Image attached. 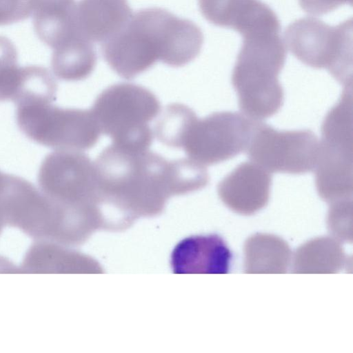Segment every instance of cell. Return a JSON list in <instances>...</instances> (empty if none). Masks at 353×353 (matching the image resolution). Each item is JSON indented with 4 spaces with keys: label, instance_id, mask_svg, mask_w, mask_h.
Returning <instances> with one entry per match:
<instances>
[{
    "label": "cell",
    "instance_id": "cell-20",
    "mask_svg": "<svg viewBox=\"0 0 353 353\" xmlns=\"http://www.w3.org/2000/svg\"><path fill=\"white\" fill-rule=\"evenodd\" d=\"M19 65L17 52L12 42L0 35V99L4 94Z\"/></svg>",
    "mask_w": 353,
    "mask_h": 353
},
{
    "label": "cell",
    "instance_id": "cell-6",
    "mask_svg": "<svg viewBox=\"0 0 353 353\" xmlns=\"http://www.w3.org/2000/svg\"><path fill=\"white\" fill-rule=\"evenodd\" d=\"M352 87L345 86L339 101L327 113L315 172L319 196L330 204L352 198Z\"/></svg>",
    "mask_w": 353,
    "mask_h": 353
},
{
    "label": "cell",
    "instance_id": "cell-23",
    "mask_svg": "<svg viewBox=\"0 0 353 353\" xmlns=\"http://www.w3.org/2000/svg\"><path fill=\"white\" fill-rule=\"evenodd\" d=\"M6 174L0 170V234L3 228L6 225L3 218V207H2V192L5 184Z\"/></svg>",
    "mask_w": 353,
    "mask_h": 353
},
{
    "label": "cell",
    "instance_id": "cell-22",
    "mask_svg": "<svg viewBox=\"0 0 353 353\" xmlns=\"http://www.w3.org/2000/svg\"><path fill=\"white\" fill-rule=\"evenodd\" d=\"M299 3L301 8L307 14L321 16L343 5H352V0H299Z\"/></svg>",
    "mask_w": 353,
    "mask_h": 353
},
{
    "label": "cell",
    "instance_id": "cell-18",
    "mask_svg": "<svg viewBox=\"0 0 353 353\" xmlns=\"http://www.w3.org/2000/svg\"><path fill=\"white\" fill-rule=\"evenodd\" d=\"M154 126V136L163 144L180 148L183 137L190 124L197 117L188 106L171 103L164 107Z\"/></svg>",
    "mask_w": 353,
    "mask_h": 353
},
{
    "label": "cell",
    "instance_id": "cell-4",
    "mask_svg": "<svg viewBox=\"0 0 353 353\" xmlns=\"http://www.w3.org/2000/svg\"><path fill=\"white\" fill-rule=\"evenodd\" d=\"M57 91L26 92L14 101L18 128L32 141L55 150H86L101 133L90 110L61 108Z\"/></svg>",
    "mask_w": 353,
    "mask_h": 353
},
{
    "label": "cell",
    "instance_id": "cell-14",
    "mask_svg": "<svg viewBox=\"0 0 353 353\" xmlns=\"http://www.w3.org/2000/svg\"><path fill=\"white\" fill-rule=\"evenodd\" d=\"M132 15L128 0H80L75 8L77 29L92 43L114 37Z\"/></svg>",
    "mask_w": 353,
    "mask_h": 353
},
{
    "label": "cell",
    "instance_id": "cell-16",
    "mask_svg": "<svg viewBox=\"0 0 353 353\" xmlns=\"http://www.w3.org/2000/svg\"><path fill=\"white\" fill-rule=\"evenodd\" d=\"M347 257L339 240L318 237L301 245L295 252L293 272L296 274H333L347 265Z\"/></svg>",
    "mask_w": 353,
    "mask_h": 353
},
{
    "label": "cell",
    "instance_id": "cell-13",
    "mask_svg": "<svg viewBox=\"0 0 353 353\" xmlns=\"http://www.w3.org/2000/svg\"><path fill=\"white\" fill-rule=\"evenodd\" d=\"M232 253L216 234L192 236L174 248L171 265L176 274H227Z\"/></svg>",
    "mask_w": 353,
    "mask_h": 353
},
{
    "label": "cell",
    "instance_id": "cell-9",
    "mask_svg": "<svg viewBox=\"0 0 353 353\" xmlns=\"http://www.w3.org/2000/svg\"><path fill=\"white\" fill-rule=\"evenodd\" d=\"M253 119L236 112H214L190 124L181 148L189 159L203 165H212L245 152Z\"/></svg>",
    "mask_w": 353,
    "mask_h": 353
},
{
    "label": "cell",
    "instance_id": "cell-19",
    "mask_svg": "<svg viewBox=\"0 0 353 353\" xmlns=\"http://www.w3.org/2000/svg\"><path fill=\"white\" fill-rule=\"evenodd\" d=\"M329 230L339 241H352V199L330 204L327 215Z\"/></svg>",
    "mask_w": 353,
    "mask_h": 353
},
{
    "label": "cell",
    "instance_id": "cell-15",
    "mask_svg": "<svg viewBox=\"0 0 353 353\" xmlns=\"http://www.w3.org/2000/svg\"><path fill=\"white\" fill-rule=\"evenodd\" d=\"M244 270L249 274L285 273L291 261V250L281 238L257 233L244 245Z\"/></svg>",
    "mask_w": 353,
    "mask_h": 353
},
{
    "label": "cell",
    "instance_id": "cell-12",
    "mask_svg": "<svg viewBox=\"0 0 353 353\" xmlns=\"http://www.w3.org/2000/svg\"><path fill=\"white\" fill-rule=\"evenodd\" d=\"M272 181V173L252 161H245L219 183L217 192L232 211L252 215L268 205Z\"/></svg>",
    "mask_w": 353,
    "mask_h": 353
},
{
    "label": "cell",
    "instance_id": "cell-5",
    "mask_svg": "<svg viewBox=\"0 0 353 353\" xmlns=\"http://www.w3.org/2000/svg\"><path fill=\"white\" fill-rule=\"evenodd\" d=\"M160 109V101L151 90L132 83H118L104 89L90 110L101 133L109 136L112 144L146 150L154 138L149 124Z\"/></svg>",
    "mask_w": 353,
    "mask_h": 353
},
{
    "label": "cell",
    "instance_id": "cell-21",
    "mask_svg": "<svg viewBox=\"0 0 353 353\" xmlns=\"http://www.w3.org/2000/svg\"><path fill=\"white\" fill-rule=\"evenodd\" d=\"M34 0H0V26L12 24L32 14Z\"/></svg>",
    "mask_w": 353,
    "mask_h": 353
},
{
    "label": "cell",
    "instance_id": "cell-1",
    "mask_svg": "<svg viewBox=\"0 0 353 353\" xmlns=\"http://www.w3.org/2000/svg\"><path fill=\"white\" fill-rule=\"evenodd\" d=\"M94 163L103 197L142 210H160L171 195L201 190L209 182L206 168L192 159L168 160L149 150L112 144Z\"/></svg>",
    "mask_w": 353,
    "mask_h": 353
},
{
    "label": "cell",
    "instance_id": "cell-8",
    "mask_svg": "<svg viewBox=\"0 0 353 353\" xmlns=\"http://www.w3.org/2000/svg\"><path fill=\"white\" fill-rule=\"evenodd\" d=\"M319 142L309 130L279 131L254 120L246 153L270 173L302 174L314 170Z\"/></svg>",
    "mask_w": 353,
    "mask_h": 353
},
{
    "label": "cell",
    "instance_id": "cell-7",
    "mask_svg": "<svg viewBox=\"0 0 353 353\" xmlns=\"http://www.w3.org/2000/svg\"><path fill=\"white\" fill-rule=\"evenodd\" d=\"M290 52L303 63L326 69L344 86L352 85V19L330 26L314 17L291 23L284 33Z\"/></svg>",
    "mask_w": 353,
    "mask_h": 353
},
{
    "label": "cell",
    "instance_id": "cell-3",
    "mask_svg": "<svg viewBox=\"0 0 353 353\" xmlns=\"http://www.w3.org/2000/svg\"><path fill=\"white\" fill-rule=\"evenodd\" d=\"M279 33L243 37L232 83L241 112L253 120L273 116L283 103L284 92L279 75L285 62L286 50Z\"/></svg>",
    "mask_w": 353,
    "mask_h": 353
},
{
    "label": "cell",
    "instance_id": "cell-10",
    "mask_svg": "<svg viewBox=\"0 0 353 353\" xmlns=\"http://www.w3.org/2000/svg\"><path fill=\"white\" fill-rule=\"evenodd\" d=\"M37 181L46 197L65 208H83L100 197L94 163L80 151L49 153L39 167Z\"/></svg>",
    "mask_w": 353,
    "mask_h": 353
},
{
    "label": "cell",
    "instance_id": "cell-2",
    "mask_svg": "<svg viewBox=\"0 0 353 353\" xmlns=\"http://www.w3.org/2000/svg\"><path fill=\"white\" fill-rule=\"evenodd\" d=\"M203 43L200 28L161 8H147L133 14L114 37L101 43L104 60L125 79H132L159 61L182 67L199 54Z\"/></svg>",
    "mask_w": 353,
    "mask_h": 353
},
{
    "label": "cell",
    "instance_id": "cell-11",
    "mask_svg": "<svg viewBox=\"0 0 353 353\" xmlns=\"http://www.w3.org/2000/svg\"><path fill=\"white\" fill-rule=\"evenodd\" d=\"M199 10L210 23L234 30L243 36L280 32L279 19L261 0H198Z\"/></svg>",
    "mask_w": 353,
    "mask_h": 353
},
{
    "label": "cell",
    "instance_id": "cell-17",
    "mask_svg": "<svg viewBox=\"0 0 353 353\" xmlns=\"http://www.w3.org/2000/svg\"><path fill=\"white\" fill-rule=\"evenodd\" d=\"M97 60L93 43L82 36H77L53 50L51 66L58 79L78 81L92 73Z\"/></svg>",
    "mask_w": 353,
    "mask_h": 353
}]
</instances>
